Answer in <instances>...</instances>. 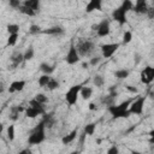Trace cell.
Returning a JSON list of instances; mask_svg holds the SVG:
<instances>
[{
	"label": "cell",
	"instance_id": "8",
	"mask_svg": "<svg viewBox=\"0 0 154 154\" xmlns=\"http://www.w3.org/2000/svg\"><path fill=\"white\" fill-rule=\"evenodd\" d=\"M140 79L143 84H150L154 81V67L146 66L140 73Z\"/></svg>",
	"mask_w": 154,
	"mask_h": 154
},
{
	"label": "cell",
	"instance_id": "5",
	"mask_svg": "<svg viewBox=\"0 0 154 154\" xmlns=\"http://www.w3.org/2000/svg\"><path fill=\"white\" fill-rule=\"evenodd\" d=\"M144 102H146V96H138L137 99H135L130 107H129V111L131 114H136V116H140L142 114L143 112V107H144Z\"/></svg>",
	"mask_w": 154,
	"mask_h": 154
},
{
	"label": "cell",
	"instance_id": "49",
	"mask_svg": "<svg viewBox=\"0 0 154 154\" xmlns=\"http://www.w3.org/2000/svg\"><path fill=\"white\" fill-rule=\"evenodd\" d=\"M82 66H83V69H87V67L89 66V63H83V64H82Z\"/></svg>",
	"mask_w": 154,
	"mask_h": 154
},
{
	"label": "cell",
	"instance_id": "17",
	"mask_svg": "<svg viewBox=\"0 0 154 154\" xmlns=\"http://www.w3.org/2000/svg\"><path fill=\"white\" fill-rule=\"evenodd\" d=\"M64 32H65L64 28H63V26H59V25L51 26V28H48V29L42 30V34H46V35H63Z\"/></svg>",
	"mask_w": 154,
	"mask_h": 154
},
{
	"label": "cell",
	"instance_id": "19",
	"mask_svg": "<svg viewBox=\"0 0 154 154\" xmlns=\"http://www.w3.org/2000/svg\"><path fill=\"white\" fill-rule=\"evenodd\" d=\"M40 70H41V72H43V75H49L51 76V73L54 72V70H55V64L49 65L47 63H42L40 65Z\"/></svg>",
	"mask_w": 154,
	"mask_h": 154
},
{
	"label": "cell",
	"instance_id": "6",
	"mask_svg": "<svg viewBox=\"0 0 154 154\" xmlns=\"http://www.w3.org/2000/svg\"><path fill=\"white\" fill-rule=\"evenodd\" d=\"M119 46H120V43H118V42H112V43H103V45H101V57L102 58H106V59H108V58H111L116 52H117V49L119 48Z\"/></svg>",
	"mask_w": 154,
	"mask_h": 154
},
{
	"label": "cell",
	"instance_id": "28",
	"mask_svg": "<svg viewBox=\"0 0 154 154\" xmlns=\"http://www.w3.org/2000/svg\"><path fill=\"white\" fill-rule=\"evenodd\" d=\"M34 55H35V51H34V47H32V46L28 47V48L25 49V52H24V61L31 60V59L34 58Z\"/></svg>",
	"mask_w": 154,
	"mask_h": 154
},
{
	"label": "cell",
	"instance_id": "25",
	"mask_svg": "<svg viewBox=\"0 0 154 154\" xmlns=\"http://www.w3.org/2000/svg\"><path fill=\"white\" fill-rule=\"evenodd\" d=\"M29 106H31V107H34V108H36V109H38V111H41L43 114L46 113L45 105H42L41 102H38L36 99H31V100L29 101Z\"/></svg>",
	"mask_w": 154,
	"mask_h": 154
},
{
	"label": "cell",
	"instance_id": "21",
	"mask_svg": "<svg viewBox=\"0 0 154 154\" xmlns=\"http://www.w3.org/2000/svg\"><path fill=\"white\" fill-rule=\"evenodd\" d=\"M23 5L29 7V8H31V10H34L35 12L40 11V1L38 0H25L23 2Z\"/></svg>",
	"mask_w": 154,
	"mask_h": 154
},
{
	"label": "cell",
	"instance_id": "27",
	"mask_svg": "<svg viewBox=\"0 0 154 154\" xmlns=\"http://www.w3.org/2000/svg\"><path fill=\"white\" fill-rule=\"evenodd\" d=\"M93 84H94L96 88H101V87H103V84H105V78H103L101 75H95V76L93 77Z\"/></svg>",
	"mask_w": 154,
	"mask_h": 154
},
{
	"label": "cell",
	"instance_id": "44",
	"mask_svg": "<svg viewBox=\"0 0 154 154\" xmlns=\"http://www.w3.org/2000/svg\"><path fill=\"white\" fill-rule=\"evenodd\" d=\"M97 29H99V23L91 25V30H93V31H97Z\"/></svg>",
	"mask_w": 154,
	"mask_h": 154
},
{
	"label": "cell",
	"instance_id": "48",
	"mask_svg": "<svg viewBox=\"0 0 154 154\" xmlns=\"http://www.w3.org/2000/svg\"><path fill=\"white\" fill-rule=\"evenodd\" d=\"M130 154H142L141 152H138V150H131L130 152Z\"/></svg>",
	"mask_w": 154,
	"mask_h": 154
},
{
	"label": "cell",
	"instance_id": "45",
	"mask_svg": "<svg viewBox=\"0 0 154 154\" xmlns=\"http://www.w3.org/2000/svg\"><path fill=\"white\" fill-rule=\"evenodd\" d=\"M89 109H91V111L96 109V106H95V103H89Z\"/></svg>",
	"mask_w": 154,
	"mask_h": 154
},
{
	"label": "cell",
	"instance_id": "23",
	"mask_svg": "<svg viewBox=\"0 0 154 154\" xmlns=\"http://www.w3.org/2000/svg\"><path fill=\"white\" fill-rule=\"evenodd\" d=\"M93 95V89L90 87H82L81 89V94L79 96L83 99V100H89Z\"/></svg>",
	"mask_w": 154,
	"mask_h": 154
},
{
	"label": "cell",
	"instance_id": "46",
	"mask_svg": "<svg viewBox=\"0 0 154 154\" xmlns=\"http://www.w3.org/2000/svg\"><path fill=\"white\" fill-rule=\"evenodd\" d=\"M148 135H149V137H150V138H154V129H152V130L149 131V134H148Z\"/></svg>",
	"mask_w": 154,
	"mask_h": 154
},
{
	"label": "cell",
	"instance_id": "24",
	"mask_svg": "<svg viewBox=\"0 0 154 154\" xmlns=\"http://www.w3.org/2000/svg\"><path fill=\"white\" fill-rule=\"evenodd\" d=\"M51 78H52V77H51L49 75H41V76L38 77V79H37V83H38V85H40L41 88H46V87L48 85Z\"/></svg>",
	"mask_w": 154,
	"mask_h": 154
},
{
	"label": "cell",
	"instance_id": "42",
	"mask_svg": "<svg viewBox=\"0 0 154 154\" xmlns=\"http://www.w3.org/2000/svg\"><path fill=\"white\" fill-rule=\"evenodd\" d=\"M125 88H126V90H129L130 93H134V94L138 91V89H137L136 87H134V85H131V84H126V85H125Z\"/></svg>",
	"mask_w": 154,
	"mask_h": 154
},
{
	"label": "cell",
	"instance_id": "51",
	"mask_svg": "<svg viewBox=\"0 0 154 154\" xmlns=\"http://www.w3.org/2000/svg\"><path fill=\"white\" fill-rule=\"evenodd\" d=\"M71 154H79V152H77V150H76V152H72Z\"/></svg>",
	"mask_w": 154,
	"mask_h": 154
},
{
	"label": "cell",
	"instance_id": "43",
	"mask_svg": "<svg viewBox=\"0 0 154 154\" xmlns=\"http://www.w3.org/2000/svg\"><path fill=\"white\" fill-rule=\"evenodd\" d=\"M17 154H32V153H31L30 149H22V150H19Z\"/></svg>",
	"mask_w": 154,
	"mask_h": 154
},
{
	"label": "cell",
	"instance_id": "18",
	"mask_svg": "<svg viewBox=\"0 0 154 154\" xmlns=\"http://www.w3.org/2000/svg\"><path fill=\"white\" fill-rule=\"evenodd\" d=\"M24 114H25L26 118H31V119H34V118H36L37 116H41V114H43V113H42L41 111H38V109L31 107V106H28V107L25 108Z\"/></svg>",
	"mask_w": 154,
	"mask_h": 154
},
{
	"label": "cell",
	"instance_id": "36",
	"mask_svg": "<svg viewBox=\"0 0 154 154\" xmlns=\"http://www.w3.org/2000/svg\"><path fill=\"white\" fill-rule=\"evenodd\" d=\"M34 99H36V100H37L38 102H41L42 105H46V103L48 102V97H47L45 94H42V93H38V94H36Z\"/></svg>",
	"mask_w": 154,
	"mask_h": 154
},
{
	"label": "cell",
	"instance_id": "20",
	"mask_svg": "<svg viewBox=\"0 0 154 154\" xmlns=\"http://www.w3.org/2000/svg\"><path fill=\"white\" fill-rule=\"evenodd\" d=\"M43 123H45V125H46V128H48V129H51L53 125H54V123H55V118H54V116L52 114V113H49V114H47V113H45L43 114Z\"/></svg>",
	"mask_w": 154,
	"mask_h": 154
},
{
	"label": "cell",
	"instance_id": "40",
	"mask_svg": "<svg viewBox=\"0 0 154 154\" xmlns=\"http://www.w3.org/2000/svg\"><path fill=\"white\" fill-rule=\"evenodd\" d=\"M106 154H119V148H118L116 144H113V146H111V147L107 149Z\"/></svg>",
	"mask_w": 154,
	"mask_h": 154
},
{
	"label": "cell",
	"instance_id": "7",
	"mask_svg": "<svg viewBox=\"0 0 154 154\" xmlns=\"http://www.w3.org/2000/svg\"><path fill=\"white\" fill-rule=\"evenodd\" d=\"M65 61L69 64V65H75L79 61V53L76 48V45L71 43L67 53H66V57H65Z\"/></svg>",
	"mask_w": 154,
	"mask_h": 154
},
{
	"label": "cell",
	"instance_id": "38",
	"mask_svg": "<svg viewBox=\"0 0 154 154\" xmlns=\"http://www.w3.org/2000/svg\"><path fill=\"white\" fill-rule=\"evenodd\" d=\"M8 5H10L12 8H14V10H19L20 6L23 5V2H20L19 0H10V1H8Z\"/></svg>",
	"mask_w": 154,
	"mask_h": 154
},
{
	"label": "cell",
	"instance_id": "10",
	"mask_svg": "<svg viewBox=\"0 0 154 154\" xmlns=\"http://www.w3.org/2000/svg\"><path fill=\"white\" fill-rule=\"evenodd\" d=\"M109 31H111L109 20H108V19H102V20L99 23V29H97V31H96L97 36H100V37H106V36H108Z\"/></svg>",
	"mask_w": 154,
	"mask_h": 154
},
{
	"label": "cell",
	"instance_id": "31",
	"mask_svg": "<svg viewBox=\"0 0 154 154\" xmlns=\"http://www.w3.org/2000/svg\"><path fill=\"white\" fill-rule=\"evenodd\" d=\"M6 29H7L8 35H12V34H18V32H19V25H18V24H13V23L7 24Z\"/></svg>",
	"mask_w": 154,
	"mask_h": 154
},
{
	"label": "cell",
	"instance_id": "47",
	"mask_svg": "<svg viewBox=\"0 0 154 154\" xmlns=\"http://www.w3.org/2000/svg\"><path fill=\"white\" fill-rule=\"evenodd\" d=\"M149 96H150V99H154V89H152V90H150Z\"/></svg>",
	"mask_w": 154,
	"mask_h": 154
},
{
	"label": "cell",
	"instance_id": "30",
	"mask_svg": "<svg viewBox=\"0 0 154 154\" xmlns=\"http://www.w3.org/2000/svg\"><path fill=\"white\" fill-rule=\"evenodd\" d=\"M14 135H16V129H14V125H8L7 130H6V136H7V140L8 141H13L14 140Z\"/></svg>",
	"mask_w": 154,
	"mask_h": 154
},
{
	"label": "cell",
	"instance_id": "3",
	"mask_svg": "<svg viewBox=\"0 0 154 154\" xmlns=\"http://www.w3.org/2000/svg\"><path fill=\"white\" fill-rule=\"evenodd\" d=\"M76 48L79 53V57H89L95 51V45L88 38H79L76 45Z\"/></svg>",
	"mask_w": 154,
	"mask_h": 154
},
{
	"label": "cell",
	"instance_id": "9",
	"mask_svg": "<svg viewBox=\"0 0 154 154\" xmlns=\"http://www.w3.org/2000/svg\"><path fill=\"white\" fill-rule=\"evenodd\" d=\"M111 16H112V19L113 20H116L119 25H124L125 23H126V12L119 6V7H117V8H114L113 11H112V13H111Z\"/></svg>",
	"mask_w": 154,
	"mask_h": 154
},
{
	"label": "cell",
	"instance_id": "35",
	"mask_svg": "<svg viewBox=\"0 0 154 154\" xmlns=\"http://www.w3.org/2000/svg\"><path fill=\"white\" fill-rule=\"evenodd\" d=\"M18 37H19V35H18V34L8 35V38H7V46H14V45L17 43Z\"/></svg>",
	"mask_w": 154,
	"mask_h": 154
},
{
	"label": "cell",
	"instance_id": "26",
	"mask_svg": "<svg viewBox=\"0 0 154 154\" xmlns=\"http://www.w3.org/2000/svg\"><path fill=\"white\" fill-rule=\"evenodd\" d=\"M95 129H96V124L95 123H89L84 126L83 129V132L87 135V136H93L94 132H95Z\"/></svg>",
	"mask_w": 154,
	"mask_h": 154
},
{
	"label": "cell",
	"instance_id": "32",
	"mask_svg": "<svg viewBox=\"0 0 154 154\" xmlns=\"http://www.w3.org/2000/svg\"><path fill=\"white\" fill-rule=\"evenodd\" d=\"M120 7H122L126 13H128L129 11H131V10L134 8V2H132V1H130V0H124V1L122 2Z\"/></svg>",
	"mask_w": 154,
	"mask_h": 154
},
{
	"label": "cell",
	"instance_id": "16",
	"mask_svg": "<svg viewBox=\"0 0 154 154\" xmlns=\"http://www.w3.org/2000/svg\"><path fill=\"white\" fill-rule=\"evenodd\" d=\"M77 134H78V129L76 128V129H73L71 132H69L67 135L63 136V138H61V143L65 144V146H66V144H70L71 142H73V141L76 140Z\"/></svg>",
	"mask_w": 154,
	"mask_h": 154
},
{
	"label": "cell",
	"instance_id": "4",
	"mask_svg": "<svg viewBox=\"0 0 154 154\" xmlns=\"http://www.w3.org/2000/svg\"><path fill=\"white\" fill-rule=\"evenodd\" d=\"M82 87H83L82 84H75V85L69 88V90L65 93V100H66L67 105H70V106L76 105V102L78 100V96L81 94Z\"/></svg>",
	"mask_w": 154,
	"mask_h": 154
},
{
	"label": "cell",
	"instance_id": "14",
	"mask_svg": "<svg viewBox=\"0 0 154 154\" xmlns=\"http://www.w3.org/2000/svg\"><path fill=\"white\" fill-rule=\"evenodd\" d=\"M25 84H26V82L23 81V79H20V81H13V82L10 84V87H8V93L12 94V93H14V91H22V90L24 89Z\"/></svg>",
	"mask_w": 154,
	"mask_h": 154
},
{
	"label": "cell",
	"instance_id": "15",
	"mask_svg": "<svg viewBox=\"0 0 154 154\" xmlns=\"http://www.w3.org/2000/svg\"><path fill=\"white\" fill-rule=\"evenodd\" d=\"M20 112H25V108L22 107V106H12V107L10 108V114H8L10 119L13 120V122H16V120L18 119Z\"/></svg>",
	"mask_w": 154,
	"mask_h": 154
},
{
	"label": "cell",
	"instance_id": "12",
	"mask_svg": "<svg viewBox=\"0 0 154 154\" xmlns=\"http://www.w3.org/2000/svg\"><path fill=\"white\" fill-rule=\"evenodd\" d=\"M148 4L146 0H137L135 4H134V8L132 11L137 14H147V11H148Z\"/></svg>",
	"mask_w": 154,
	"mask_h": 154
},
{
	"label": "cell",
	"instance_id": "29",
	"mask_svg": "<svg viewBox=\"0 0 154 154\" xmlns=\"http://www.w3.org/2000/svg\"><path fill=\"white\" fill-rule=\"evenodd\" d=\"M18 11H19L20 13L25 14V16H29V17H34V16L36 14V12H35L34 10H31V8H29V7L24 6V5H22V6H20V8H19Z\"/></svg>",
	"mask_w": 154,
	"mask_h": 154
},
{
	"label": "cell",
	"instance_id": "50",
	"mask_svg": "<svg viewBox=\"0 0 154 154\" xmlns=\"http://www.w3.org/2000/svg\"><path fill=\"white\" fill-rule=\"evenodd\" d=\"M149 143H152V144H154V138H150V137H149Z\"/></svg>",
	"mask_w": 154,
	"mask_h": 154
},
{
	"label": "cell",
	"instance_id": "33",
	"mask_svg": "<svg viewBox=\"0 0 154 154\" xmlns=\"http://www.w3.org/2000/svg\"><path fill=\"white\" fill-rule=\"evenodd\" d=\"M59 85H60V83H59V81L58 79H55V78H51V81H49V83H48V85L46 87L48 90H55L57 88H59Z\"/></svg>",
	"mask_w": 154,
	"mask_h": 154
},
{
	"label": "cell",
	"instance_id": "13",
	"mask_svg": "<svg viewBox=\"0 0 154 154\" xmlns=\"http://www.w3.org/2000/svg\"><path fill=\"white\" fill-rule=\"evenodd\" d=\"M101 11L102 10V1L101 0H90L85 6V12L91 13L93 11Z\"/></svg>",
	"mask_w": 154,
	"mask_h": 154
},
{
	"label": "cell",
	"instance_id": "39",
	"mask_svg": "<svg viewBox=\"0 0 154 154\" xmlns=\"http://www.w3.org/2000/svg\"><path fill=\"white\" fill-rule=\"evenodd\" d=\"M101 59H102V57H100V55L93 57V58H90V60H89V65H91V66H96V65L100 64Z\"/></svg>",
	"mask_w": 154,
	"mask_h": 154
},
{
	"label": "cell",
	"instance_id": "37",
	"mask_svg": "<svg viewBox=\"0 0 154 154\" xmlns=\"http://www.w3.org/2000/svg\"><path fill=\"white\" fill-rule=\"evenodd\" d=\"M29 32H30L31 35H36V34L42 32V30H41V28H40L38 25H36V24H31V25L29 26Z\"/></svg>",
	"mask_w": 154,
	"mask_h": 154
},
{
	"label": "cell",
	"instance_id": "1",
	"mask_svg": "<svg viewBox=\"0 0 154 154\" xmlns=\"http://www.w3.org/2000/svg\"><path fill=\"white\" fill-rule=\"evenodd\" d=\"M46 125L43 123V120H41L30 132L29 137H28V144L30 146H36L42 143L46 140Z\"/></svg>",
	"mask_w": 154,
	"mask_h": 154
},
{
	"label": "cell",
	"instance_id": "2",
	"mask_svg": "<svg viewBox=\"0 0 154 154\" xmlns=\"http://www.w3.org/2000/svg\"><path fill=\"white\" fill-rule=\"evenodd\" d=\"M132 100H125L123 102H120L119 105H112L108 107V112L111 113V116L114 119H119V118H128L131 113L129 111V107L131 105Z\"/></svg>",
	"mask_w": 154,
	"mask_h": 154
},
{
	"label": "cell",
	"instance_id": "11",
	"mask_svg": "<svg viewBox=\"0 0 154 154\" xmlns=\"http://www.w3.org/2000/svg\"><path fill=\"white\" fill-rule=\"evenodd\" d=\"M10 61H11V66L12 69H16L18 67L23 61H24V53L19 52V51H16L11 54L10 57Z\"/></svg>",
	"mask_w": 154,
	"mask_h": 154
},
{
	"label": "cell",
	"instance_id": "34",
	"mask_svg": "<svg viewBox=\"0 0 154 154\" xmlns=\"http://www.w3.org/2000/svg\"><path fill=\"white\" fill-rule=\"evenodd\" d=\"M131 40H132V32L131 31H129V30H126L124 34H123V45H128V43H130L131 42Z\"/></svg>",
	"mask_w": 154,
	"mask_h": 154
},
{
	"label": "cell",
	"instance_id": "41",
	"mask_svg": "<svg viewBox=\"0 0 154 154\" xmlns=\"http://www.w3.org/2000/svg\"><path fill=\"white\" fill-rule=\"evenodd\" d=\"M147 17L149 19H154V6H149L147 11Z\"/></svg>",
	"mask_w": 154,
	"mask_h": 154
},
{
	"label": "cell",
	"instance_id": "22",
	"mask_svg": "<svg viewBox=\"0 0 154 154\" xmlns=\"http://www.w3.org/2000/svg\"><path fill=\"white\" fill-rule=\"evenodd\" d=\"M130 75V71L126 70V69H119V70H116L114 71V77L117 79H126Z\"/></svg>",
	"mask_w": 154,
	"mask_h": 154
}]
</instances>
